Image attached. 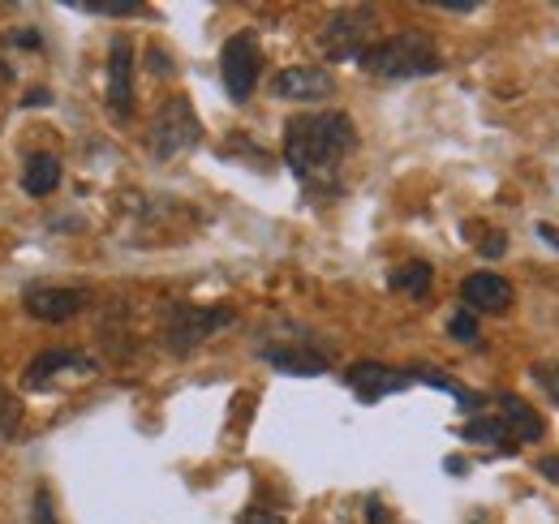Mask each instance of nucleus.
<instances>
[{"mask_svg":"<svg viewBox=\"0 0 559 524\" xmlns=\"http://www.w3.org/2000/svg\"><path fill=\"white\" fill-rule=\"evenodd\" d=\"M430 279H435V271H430V262H405V266H396L392 275H388V288H396V293H405V297H426L430 293Z\"/></svg>","mask_w":559,"mask_h":524,"instance_id":"obj_18","label":"nucleus"},{"mask_svg":"<svg viewBox=\"0 0 559 524\" xmlns=\"http://www.w3.org/2000/svg\"><path fill=\"white\" fill-rule=\"evenodd\" d=\"M448 335H452L456 344H478V319H474V310H456V314L448 319Z\"/></svg>","mask_w":559,"mask_h":524,"instance_id":"obj_20","label":"nucleus"},{"mask_svg":"<svg viewBox=\"0 0 559 524\" xmlns=\"http://www.w3.org/2000/svg\"><path fill=\"white\" fill-rule=\"evenodd\" d=\"M0 78H13V69L4 66V61H0Z\"/></svg>","mask_w":559,"mask_h":524,"instance_id":"obj_33","label":"nucleus"},{"mask_svg":"<svg viewBox=\"0 0 559 524\" xmlns=\"http://www.w3.org/2000/svg\"><path fill=\"white\" fill-rule=\"evenodd\" d=\"M272 95L280 99H301V104H314V99H328L336 95V78L319 66H288L272 78Z\"/></svg>","mask_w":559,"mask_h":524,"instance_id":"obj_10","label":"nucleus"},{"mask_svg":"<svg viewBox=\"0 0 559 524\" xmlns=\"http://www.w3.org/2000/svg\"><path fill=\"white\" fill-rule=\"evenodd\" d=\"M26 314L39 319V323H70L73 314L86 310V293L82 288H66V284H35L26 288Z\"/></svg>","mask_w":559,"mask_h":524,"instance_id":"obj_7","label":"nucleus"},{"mask_svg":"<svg viewBox=\"0 0 559 524\" xmlns=\"http://www.w3.org/2000/svg\"><path fill=\"white\" fill-rule=\"evenodd\" d=\"M534 383L547 392V400H556L559 404V361H543V366H534Z\"/></svg>","mask_w":559,"mask_h":524,"instance_id":"obj_21","label":"nucleus"},{"mask_svg":"<svg viewBox=\"0 0 559 524\" xmlns=\"http://www.w3.org/2000/svg\"><path fill=\"white\" fill-rule=\"evenodd\" d=\"M70 9L95 13V17H134V13H142L139 0H73Z\"/></svg>","mask_w":559,"mask_h":524,"instance_id":"obj_19","label":"nucleus"},{"mask_svg":"<svg viewBox=\"0 0 559 524\" xmlns=\"http://www.w3.org/2000/svg\"><path fill=\"white\" fill-rule=\"evenodd\" d=\"M357 66L366 69L370 78L405 82V78L439 73V69H443V57H439V44H435L426 31H396V35H388V39L370 44Z\"/></svg>","mask_w":559,"mask_h":524,"instance_id":"obj_2","label":"nucleus"},{"mask_svg":"<svg viewBox=\"0 0 559 524\" xmlns=\"http://www.w3.org/2000/svg\"><path fill=\"white\" fill-rule=\"evenodd\" d=\"M414 370V383H426V388H435V392H448L465 413H478L487 400L483 395H474L469 388H461L456 379H448V374H439V370H430V366H409Z\"/></svg>","mask_w":559,"mask_h":524,"instance_id":"obj_17","label":"nucleus"},{"mask_svg":"<svg viewBox=\"0 0 559 524\" xmlns=\"http://www.w3.org/2000/svg\"><path fill=\"white\" fill-rule=\"evenodd\" d=\"M108 108L117 117L134 112V44L126 35L108 44Z\"/></svg>","mask_w":559,"mask_h":524,"instance_id":"obj_9","label":"nucleus"},{"mask_svg":"<svg viewBox=\"0 0 559 524\" xmlns=\"http://www.w3.org/2000/svg\"><path fill=\"white\" fill-rule=\"evenodd\" d=\"M461 301L474 314H503L512 306V284L495 271H474L461 279Z\"/></svg>","mask_w":559,"mask_h":524,"instance_id":"obj_11","label":"nucleus"},{"mask_svg":"<svg viewBox=\"0 0 559 524\" xmlns=\"http://www.w3.org/2000/svg\"><path fill=\"white\" fill-rule=\"evenodd\" d=\"M357 146L349 112H301L284 121V164L310 194H341V168Z\"/></svg>","mask_w":559,"mask_h":524,"instance_id":"obj_1","label":"nucleus"},{"mask_svg":"<svg viewBox=\"0 0 559 524\" xmlns=\"http://www.w3.org/2000/svg\"><path fill=\"white\" fill-rule=\"evenodd\" d=\"M13 430H17V404L0 392V439H13Z\"/></svg>","mask_w":559,"mask_h":524,"instance_id":"obj_22","label":"nucleus"},{"mask_svg":"<svg viewBox=\"0 0 559 524\" xmlns=\"http://www.w3.org/2000/svg\"><path fill=\"white\" fill-rule=\"evenodd\" d=\"M233 327V310L224 306H190V301H173L164 314V344L168 353L186 357L194 353L203 340H211L215 331Z\"/></svg>","mask_w":559,"mask_h":524,"instance_id":"obj_4","label":"nucleus"},{"mask_svg":"<svg viewBox=\"0 0 559 524\" xmlns=\"http://www.w3.org/2000/svg\"><path fill=\"white\" fill-rule=\"evenodd\" d=\"M35 524H57V516H52V495H48V486H39V490H35Z\"/></svg>","mask_w":559,"mask_h":524,"instance_id":"obj_23","label":"nucleus"},{"mask_svg":"<svg viewBox=\"0 0 559 524\" xmlns=\"http://www.w3.org/2000/svg\"><path fill=\"white\" fill-rule=\"evenodd\" d=\"M151 69H155V73H173V61H168V52H159V48H155V52H151Z\"/></svg>","mask_w":559,"mask_h":524,"instance_id":"obj_30","label":"nucleus"},{"mask_svg":"<svg viewBox=\"0 0 559 524\" xmlns=\"http://www.w3.org/2000/svg\"><path fill=\"white\" fill-rule=\"evenodd\" d=\"M461 439L465 443H478V448H495V452H516L521 443L512 439V430H508V421L499 417V413H478V417H469L465 421V430H461Z\"/></svg>","mask_w":559,"mask_h":524,"instance_id":"obj_15","label":"nucleus"},{"mask_svg":"<svg viewBox=\"0 0 559 524\" xmlns=\"http://www.w3.org/2000/svg\"><path fill=\"white\" fill-rule=\"evenodd\" d=\"M478 246H483V254H487V259H499V254L508 250V237H503V233L495 228V233H487V237H483Z\"/></svg>","mask_w":559,"mask_h":524,"instance_id":"obj_24","label":"nucleus"},{"mask_svg":"<svg viewBox=\"0 0 559 524\" xmlns=\"http://www.w3.org/2000/svg\"><path fill=\"white\" fill-rule=\"evenodd\" d=\"M26 108H39V104H52V91H44V86H31V95L22 99Z\"/></svg>","mask_w":559,"mask_h":524,"instance_id":"obj_26","label":"nucleus"},{"mask_svg":"<svg viewBox=\"0 0 559 524\" xmlns=\"http://www.w3.org/2000/svg\"><path fill=\"white\" fill-rule=\"evenodd\" d=\"M66 370H95V361L86 357V353H78V348H44L31 366H26V388H48L57 374H66Z\"/></svg>","mask_w":559,"mask_h":524,"instance_id":"obj_13","label":"nucleus"},{"mask_svg":"<svg viewBox=\"0 0 559 524\" xmlns=\"http://www.w3.org/2000/svg\"><path fill=\"white\" fill-rule=\"evenodd\" d=\"M259 66H263V57H259V35H254V31L228 35V44H224V52H219V78H224V91H228L233 104H250L254 82H259Z\"/></svg>","mask_w":559,"mask_h":524,"instance_id":"obj_6","label":"nucleus"},{"mask_svg":"<svg viewBox=\"0 0 559 524\" xmlns=\"http://www.w3.org/2000/svg\"><path fill=\"white\" fill-rule=\"evenodd\" d=\"M370 35H374V9L370 4H349V9H336L323 31H319V48L328 61H361V52L370 48Z\"/></svg>","mask_w":559,"mask_h":524,"instance_id":"obj_5","label":"nucleus"},{"mask_svg":"<svg viewBox=\"0 0 559 524\" xmlns=\"http://www.w3.org/2000/svg\"><path fill=\"white\" fill-rule=\"evenodd\" d=\"M199 138H203V126H199L194 104H190L186 95H173V99L159 104V112H155V121H151V130H146V151H151V159L168 164V159L194 151Z\"/></svg>","mask_w":559,"mask_h":524,"instance_id":"obj_3","label":"nucleus"},{"mask_svg":"<svg viewBox=\"0 0 559 524\" xmlns=\"http://www.w3.org/2000/svg\"><path fill=\"white\" fill-rule=\"evenodd\" d=\"M57 186H61V159L52 151L26 155V164H22V190L31 198H48Z\"/></svg>","mask_w":559,"mask_h":524,"instance_id":"obj_16","label":"nucleus"},{"mask_svg":"<svg viewBox=\"0 0 559 524\" xmlns=\"http://www.w3.org/2000/svg\"><path fill=\"white\" fill-rule=\"evenodd\" d=\"M345 383L357 392V400L374 404V400H383V395L414 388V370H396V366H383V361H357V366H349Z\"/></svg>","mask_w":559,"mask_h":524,"instance_id":"obj_8","label":"nucleus"},{"mask_svg":"<svg viewBox=\"0 0 559 524\" xmlns=\"http://www.w3.org/2000/svg\"><path fill=\"white\" fill-rule=\"evenodd\" d=\"M495 400H499V417L508 421V430H512L516 443H538L547 434V421H543V413L530 400H521L516 392H503L495 395Z\"/></svg>","mask_w":559,"mask_h":524,"instance_id":"obj_14","label":"nucleus"},{"mask_svg":"<svg viewBox=\"0 0 559 524\" xmlns=\"http://www.w3.org/2000/svg\"><path fill=\"white\" fill-rule=\"evenodd\" d=\"M366 516H370V521H374V524H383V521H388V512H383V508H379V503H374V499H370V503H366Z\"/></svg>","mask_w":559,"mask_h":524,"instance_id":"obj_32","label":"nucleus"},{"mask_svg":"<svg viewBox=\"0 0 559 524\" xmlns=\"http://www.w3.org/2000/svg\"><path fill=\"white\" fill-rule=\"evenodd\" d=\"M237 524H284L280 516H267V512H246Z\"/></svg>","mask_w":559,"mask_h":524,"instance_id":"obj_29","label":"nucleus"},{"mask_svg":"<svg viewBox=\"0 0 559 524\" xmlns=\"http://www.w3.org/2000/svg\"><path fill=\"white\" fill-rule=\"evenodd\" d=\"M538 237H543V241H551V246H556V250H559V233H556V224H538Z\"/></svg>","mask_w":559,"mask_h":524,"instance_id":"obj_31","label":"nucleus"},{"mask_svg":"<svg viewBox=\"0 0 559 524\" xmlns=\"http://www.w3.org/2000/svg\"><path fill=\"white\" fill-rule=\"evenodd\" d=\"M439 9H448V13H474V9H478V0H443Z\"/></svg>","mask_w":559,"mask_h":524,"instance_id":"obj_27","label":"nucleus"},{"mask_svg":"<svg viewBox=\"0 0 559 524\" xmlns=\"http://www.w3.org/2000/svg\"><path fill=\"white\" fill-rule=\"evenodd\" d=\"M534 468H538L547 481H556V486H559V456H543L538 464H534Z\"/></svg>","mask_w":559,"mask_h":524,"instance_id":"obj_25","label":"nucleus"},{"mask_svg":"<svg viewBox=\"0 0 559 524\" xmlns=\"http://www.w3.org/2000/svg\"><path fill=\"white\" fill-rule=\"evenodd\" d=\"M9 39H13L17 48H39V35H35V31H13Z\"/></svg>","mask_w":559,"mask_h":524,"instance_id":"obj_28","label":"nucleus"},{"mask_svg":"<svg viewBox=\"0 0 559 524\" xmlns=\"http://www.w3.org/2000/svg\"><path fill=\"white\" fill-rule=\"evenodd\" d=\"M259 353H263L267 366H276L280 374H306V379L328 374V353L306 348V344H263Z\"/></svg>","mask_w":559,"mask_h":524,"instance_id":"obj_12","label":"nucleus"}]
</instances>
